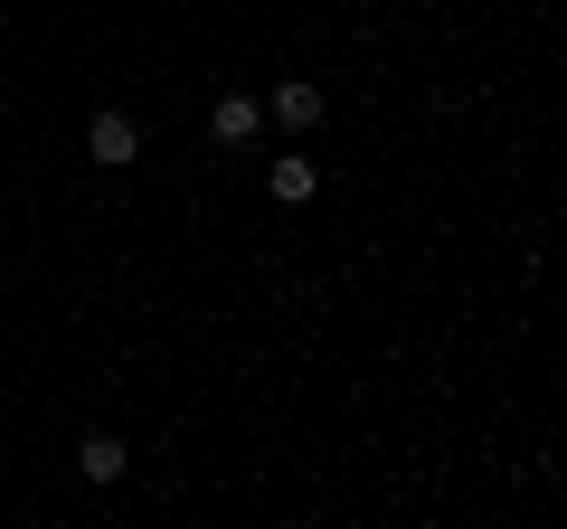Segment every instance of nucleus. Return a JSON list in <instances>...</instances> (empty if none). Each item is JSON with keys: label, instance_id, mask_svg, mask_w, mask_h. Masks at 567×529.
Masks as SVG:
<instances>
[{"label": "nucleus", "instance_id": "obj_1", "mask_svg": "<svg viewBox=\"0 0 567 529\" xmlns=\"http://www.w3.org/2000/svg\"><path fill=\"white\" fill-rule=\"evenodd\" d=\"M85 152H95L104 170H123V162H142V123H133V114H114V104H104V114L85 123Z\"/></svg>", "mask_w": 567, "mask_h": 529}, {"label": "nucleus", "instance_id": "obj_2", "mask_svg": "<svg viewBox=\"0 0 567 529\" xmlns=\"http://www.w3.org/2000/svg\"><path fill=\"white\" fill-rule=\"evenodd\" d=\"M256 123H265L256 95H218L208 104V133H218V143H256Z\"/></svg>", "mask_w": 567, "mask_h": 529}, {"label": "nucleus", "instance_id": "obj_3", "mask_svg": "<svg viewBox=\"0 0 567 529\" xmlns=\"http://www.w3.org/2000/svg\"><path fill=\"white\" fill-rule=\"evenodd\" d=\"M265 114L293 123V133H312V123H322V85H275V95H265Z\"/></svg>", "mask_w": 567, "mask_h": 529}, {"label": "nucleus", "instance_id": "obj_4", "mask_svg": "<svg viewBox=\"0 0 567 529\" xmlns=\"http://www.w3.org/2000/svg\"><path fill=\"white\" fill-rule=\"evenodd\" d=\"M76 464H85V483H123V445H114V435H85Z\"/></svg>", "mask_w": 567, "mask_h": 529}, {"label": "nucleus", "instance_id": "obj_5", "mask_svg": "<svg viewBox=\"0 0 567 529\" xmlns=\"http://www.w3.org/2000/svg\"><path fill=\"white\" fill-rule=\"evenodd\" d=\"M312 189H322V170H312L303 152H293V162H275V199H312Z\"/></svg>", "mask_w": 567, "mask_h": 529}]
</instances>
